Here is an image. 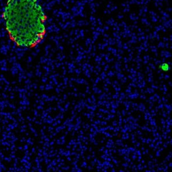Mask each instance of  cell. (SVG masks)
I'll return each mask as SVG.
<instances>
[{
  "label": "cell",
  "instance_id": "cell-2",
  "mask_svg": "<svg viewBox=\"0 0 172 172\" xmlns=\"http://www.w3.org/2000/svg\"><path fill=\"white\" fill-rule=\"evenodd\" d=\"M159 69L160 70H161L162 71L164 72H168L170 68V66L168 63H162L161 64H160L159 66Z\"/></svg>",
  "mask_w": 172,
  "mask_h": 172
},
{
  "label": "cell",
  "instance_id": "cell-1",
  "mask_svg": "<svg viewBox=\"0 0 172 172\" xmlns=\"http://www.w3.org/2000/svg\"><path fill=\"white\" fill-rule=\"evenodd\" d=\"M1 17L9 40L17 48L33 49L45 37L48 17L39 0H7Z\"/></svg>",
  "mask_w": 172,
  "mask_h": 172
}]
</instances>
